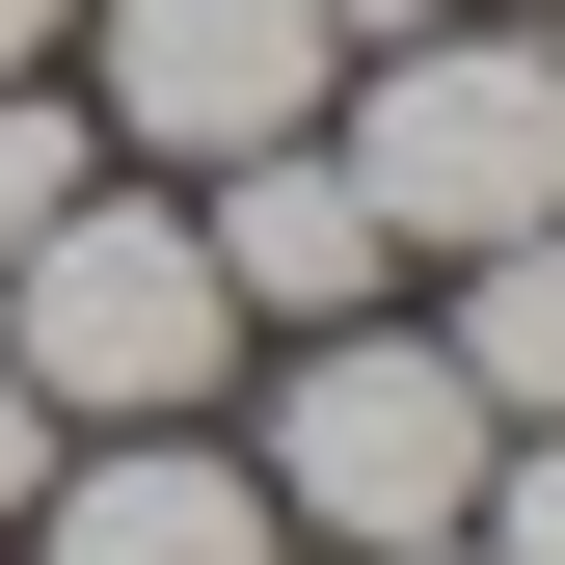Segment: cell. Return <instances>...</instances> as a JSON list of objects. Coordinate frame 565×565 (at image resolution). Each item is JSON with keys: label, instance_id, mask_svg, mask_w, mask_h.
Listing matches in <instances>:
<instances>
[{"label": "cell", "instance_id": "10", "mask_svg": "<svg viewBox=\"0 0 565 565\" xmlns=\"http://www.w3.org/2000/svg\"><path fill=\"white\" fill-rule=\"evenodd\" d=\"M28 484H54V404H28V350H0V512H28Z\"/></svg>", "mask_w": 565, "mask_h": 565}, {"label": "cell", "instance_id": "7", "mask_svg": "<svg viewBox=\"0 0 565 565\" xmlns=\"http://www.w3.org/2000/svg\"><path fill=\"white\" fill-rule=\"evenodd\" d=\"M431 350L484 377V431H565V216H539V243H484V297H458Z\"/></svg>", "mask_w": 565, "mask_h": 565}, {"label": "cell", "instance_id": "11", "mask_svg": "<svg viewBox=\"0 0 565 565\" xmlns=\"http://www.w3.org/2000/svg\"><path fill=\"white\" fill-rule=\"evenodd\" d=\"M54 28H82V0H0V82H28V54H54Z\"/></svg>", "mask_w": 565, "mask_h": 565}, {"label": "cell", "instance_id": "5", "mask_svg": "<svg viewBox=\"0 0 565 565\" xmlns=\"http://www.w3.org/2000/svg\"><path fill=\"white\" fill-rule=\"evenodd\" d=\"M54 565H297V512H269V458H189V431H108L82 484H28Z\"/></svg>", "mask_w": 565, "mask_h": 565}, {"label": "cell", "instance_id": "6", "mask_svg": "<svg viewBox=\"0 0 565 565\" xmlns=\"http://www.w3.org/2000/svg\"><path fill=\"white\" fill-rule=\"evenodd\" d=\"M189 243H216V297H243V323H350V297H377V189H350L323 135L216 162V216H189Z\"/></svg>", "mask_w": 565, "mask_h": 565}, {"label": "cell", "instance_id": "13", "mask_svg": "<svg viewBox=\"0 0 565 565\" xmlns=\"http://www.w3.org/2000/svg\"><path fill=\"white\" fill-rule=\"evenodd\" d=\"M350 565H484V539H350Z\"/></svg>", "mask_w": 565, "mask_h": 565}, {"label": "cell", "instance_id": "1", "mask_svg": "<svg viewBox=\"0 0 565 565\" xmlns=\"http://www.w3.org/2000/svg\"><path fill=\"white\" fill-rule=\"evenodd\" d=\"M0 350H28V404H82V431H189L216 350H243V297H216V243H189V216L82 189V216L0 269Z\"/></svg>", "mask_w": 565, "mask_h": 565}, {"label": "cell", "instance_id": "8", "mask_svg": "<svg viewBox=\"0 0 565 565\" xmlns=\"http://www.w3.org/2000/svg\"><path fill=\"white\" fill-rule=\"evenodd\" d=\"M54 216H82V108H28V82H0V269H28Z\"/></svg>", "mask_w": 565, "mask_h": 565}, {"label": "cell", "instance_id": "2", "mask_svg": "<svg viewBox=\"0 0 565 565\" xmlns=\"http://www.w3.org/2000/svg\"><path fill=\"white\" fill-rule=\"evenodd\" d=\"M323 162L377 189V243H458V269H484V243L565 216V54H512V28H404L377 108H350Z\"/></svg>", "mask_w": 565, "mask_h": 565}, {"label": "cell", "instance_id": "3", "mask_svg": "<svg viewBox=\"0 0 565 565\" xmlns=\"http://www.w3.org/2000/svg\"><path fill=\"white\" fill-rule=\"evenodd\" d=\"M484 458H512V431H484V377H458V350H404V323H323L297 404H269V512H297V539H458Z\"/></svg>", "mask_w": 565, "mask_h": 565}, {"label": "cell", "instance_id": "9", "mask_svg": "<svg viewBox=\"0 0 565 565\" xmlns=\"http://www.w3.org/2000/svg\"><path fill=\"white\" fill-rule=\"evenodd\" d=\"M484 565H565V431H512V458H484V512H458Z\"/></svg>", "mask_w": 565, "mask_h": 565}, {"label": "cell", "instance_id": "12", "mask_svg": "<svg viewBox=\"0 0 565 565\" xmlns=\"http://www.w3.org/2000/svg\"><path fill=\"white\" fill-rule=\"evenodd\" d=\"M323 28H377V54H404V28H458V0H323Z\"/></svg>", "mask_w": 565, "mask_h": 565}, {"label": "cell", "instance_id": "4", "mask_svg": "<svg viewBox=\"0 0 565 565\" xmlns=\"http://www.w3.org/2000/svg\"><path fill=\"white\" fill-rule=\"evenodd\" d=\"M108 28V135H162V162H269V135H323V0H82Z\"/></svg>", "mask_w": 565, "mask_h": 565}]
</instances>
